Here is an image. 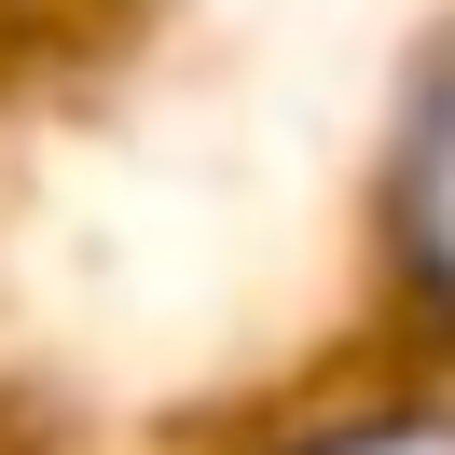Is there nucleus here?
Masks as SVG:
<instances>
[{
  "label": "nucleus",
  "mask_w": 455,
  "mask_h": 455,
  "mask_svg": "<svg viewBox=\"0 0 455 455\" xmlns=\"http://www.w3.org/2000/svg\"><path fill=\"white\" fill-rule=\"evenodd\" d=\"M372 249L414 331H455V28L414 56L387 111V166H372Z\"/></svg>",
  "instance_id": "nucleus-1"
},
{
  "label": "nucleus",
  "mask_w": 455,
  "mask_h": 455,
  "mask_svg": "<svg viewBox=\"0 0 455 455\" xmlns=\"http://www.w3.org/2000/svg\"><path fill=\"white\" fill-rule=\"evenodd\" d=\"M262 455H455V400H359V414H317Z\"/></svg>",
  "instance_id": "nucleus-2"
}]
</instances>
